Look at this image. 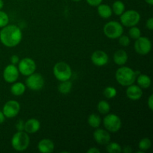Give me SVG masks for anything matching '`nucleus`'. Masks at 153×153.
Segmentation results:
<instances>
[{
    "label": "nucleus",
    "mask_w": 153,
    "mask_h": 153,
    "mask_svg": "<svg viewBox=\"0 0 153 153\" xmlns=\"http://www.w3.org/2000/svg\"><path fill=\"white\" fill-rule=\"evenodd\" d=\"M22 38V31L17 25H7L0 31V41L7 47H15L19 44Z\"/></svg>",
    "instance_id": "obj_1"
},
{
    "label": "nucleus",
    "mask_w": 153,
    "mask_h": 153,
    "mask_svg": "<svg viewBox=\"0 0 153 153\" xmlns=\"http://www.w3.org/2000/svg\"><path fill=\"white\" fill-rule=\"evenodd\" d=\"M115 78L118 83L122 86L128 87L132 85L136 81L137 76L131 68L122 66L116 72Z\"/></svg>",
    "instance_id": "obj_2"
},
{
    "label": "nucleus",
    "mask_w": 153,
    "mask_h": 153,
    "mask_svg": "<svg viewBox=\"0 0 153 153\" xmlns=\"http://www.w3.org/2000/svg\"><path fill=\"white\" fill-rule=\"evenodd\" d=\"M29 144L30 137L25 131H18L12 137L11 146L16 151L22 152L26 150Z\"/></svg>",
    "instance_id": "obj_3"
},
{
    "label": "nucleus",
    "mask_w": 153,
    "mask_h": 153,
    "mask_svg": "<svg viewBox=\"0 0 153 153\" xmlns=\"http://www.w3.org/2000/svg\"><path fill=\"white\" fill-rule=\"evenodd\" d=\"M53 73L55 77L60 82L70 80L73 74L70 66L64 61H60L55 64L53 67Z\"/></svg>",
    "instance_id": "obj_4"
},
{
    "label": "nucleus",
    "mask_w": 153,
    "mask_h": 153,
    "mask_svg": "<svg viewBox=\"0 0 153 153\" xmlns=\"http://www.w3.org/2000/svg\"><path fill=\"white\" fill-rule=\"evenodd\" d=\"M123 25L117 21H110L103 27L105 35L110 39H117L123 34Z\"/></svg>",
    "instance_id": "obj_5"
},
{
    "label": "nucleus",
    "mask_w": 153,
    "mask_h": 153,
    "mask_svg": "<svg viewBox=\"0 0 153 153\" xmlns=\"http://www.w3.org/2000/svg\"><path fill=\"white\" fill-rule=\"evenodd\" d=\"M140 20V15L134 10L124 11L120 15V22L126 27H132L137 25Z\"/></svg>",
    "instance_id": "obj_6"
},
{
    "label": "nucleus",
    "mask_w": 153,
    "mask_h": 153,
    "mask_svg": "<svg viewBox=\"0 0 153 153\" xmlns=\"http://www.w3.org/2000/svg\"><path fill=\"white\" fill-rule=\"evenodd\" d=\"M103 125L107 131L110 132H117L122 127V121L117 115L109 114L103 119Z\"/></svg>",
    "instance_id": "obj_7"
},
{
    "label": "nucleus",
    "mask_w": 153,
    "mask_h": 153,
    "mask_svg": "<svg viewBox=\"0 0 153 153\" xmlns=\"http://www.w3.org/2000/svg\"><path fill=\"white\" fill-rule=\"evenodd\" d=\"M27 77L28 78L25 80V85L31 91H40L44 86V78L40 73H34Z\"/></svg>",
    "instance_id": "obj_8"
},
{
    "label": "nucleus",
    "mask_w": 153,
    "mask_h": 153,
    "mask_svg": "<svg viewBox=\"0 0 153 153\" xmlns=\"http://www.w3.org/2000/svg\"><path fill=\"white\" fill-rule=\"evenodd\" d=\"M134 48L135 52L139 55H147L152 49V43L148 37L140 36L139 38L135 40Z\"/></svg>",
    "instance_id": "obj_9"
},
{
    "label": "nucleus",
    "mask_w": 153,
    "mask_h": 153,
    "mask_svg": "<svg viewBox=\"0 0 153 153\" xmlns=\"http://www.w3.org/2000/svg\"><path fill=\"white\" fill-rule=\"evenodd\" d=\"M18 70L22 75L25 76H28L35 72V61L30 58H22L18 63Z\"/></svg>",
    "instance_id": "obj_10"
},
{
    "label": "nucleus",
    "mask_w": 153,
    "mask_h": 153,
    "mask_svg": "<svg viewBox=\"0 0 153 153\" xmlns=\"http://www.w3.org/2000/svg\"><path fill=\"white\" fill-rule=\"evenodd\" d=\"M20 105L16 100L7 101L3 106L2 112L6 118H13L19 114Z\"/></svg>",
    "instance_id": "obj_11"
},
{
    "label": "nucleus",
    "mask_w": 153,
    "mask_h": 153,
    "mask_svg": "<svg viewBox=\"0 0 153 153\" xmlns=\"http://www.w3.org/2000/svg\"><path fill=\"white\" fill-rule=\"evenodd\" d=\"M19 72L16 66L13 64H9L3 71V78L6 82L13 84V82H16L19 77Z\"/></svg>",
    "instance_id": "obj_12"
},
{
    "label": "nucleus",
    "mask_w": 153,
    "mask_h": 153,
    "mask_svg": "<svg viewBox=\"0 0 153 153\" xmlns=\"http://www.w3.org/2000/svg\"><path fill=\"white\" fill-rule=\"evenodd\" d=\"M91 61L97 67H102L108 63V55L102 50H97L94 52L91 57Z\"/></svg>",
    "instance_id": "obj_13"
},
{
    "label": "nucleus",
    "mask_w": 153,
    "mask_h": 153,
    "mask_svg": "<svg viewBox=\"0 0 153 153\" xmlns=\"http://www.w3.org/2000/svg\"><path fill=\"white\" fill-rule=\"evenodd\" d=\"M94 138L97 143L101 145H106L111 141L109 131L102 128H97L94 132Z\"/></svg>",
    "instance_id": "obj_14"
},
{
    "label": "nucleus",
    "mask_w": 153,
    "mask_h": 153,
    "mask_svg": "<svg viewBox=\"0 0 153 153\" xmlns=\"http://www.w3.org/2000/svg\"><path fill=\"white\" fill-rule=\"evenodd\" d=\"M126 94L129 100L137 101V100H140L143 96V91L138 85L132 84V85L128 86Z\"/></svg>",
    "instance_id": "obj_15"
},
{
    "label": "nucleus",
    "mask_w": 153,
    "mask_h": 153,
    "mask_svg": "<svg viewBox=\"0 0 153 153\" xmlns=\"http://www.w3.org/2000/svg\"><path fill=\"white\" fill-rule=\"evenodd\" d=\"M37 149L42 153H51L55 149V144L50 139H42L37 144Z\"/></svg>",
    "instance_id": "obj_16"
},
{
    "label": "nucleus",
    "mask_w": 153,
    "mask_h": 153,
    "mask_svg": "<svg viewBox=\"0 0 153 153\" xmlns=\"http://www.w3.org/2000/svg\"><path fill=\"white\" fill-rule=\"evenodd\" d=\"M40 128V123L35 118H31L25 122L24 131L28 134H34L38 131Z\"/></svg>",
    "instance_id": "obj_17"
},
{
    "label": "nucleus",
    "mask_w": 153,
    "mask_h": 153,
    "mask_svg": "<svg viewBox=\"0 0 153 153\" xmlns=\"http://www.w3.org/2000/svg\"><path fill=\"white\" fill-rule=\"evenodd\" d=\"M128 54L123 49H119L116 51L114 55V61L117 65L123 66L128 61Z\"/></svg>",
    "instance_id": "obj_18"
},
{
    "label": "nucleus",
    "mask_w": 153,
    "mask_h": 153,
    "mask_svg": "<svg viewBox=\"0 0 153 153\" xmlns=\"http://www.w3.org/2000/svg\"><path fill=\"white\" fill-rule=\"evenodd\" d=\"M97 12L99 15L103 19H108L111 16L112 9L109 5L105 4H100L97 6Z\"/></svg>",
    "instance_id": "obj_19"
},
{
    "label": "nucleus",
    "mask_w": 153,
    "mask_h": 153,
    "mask_svg": "<svg viewBox=\"0 0 153 153\" xmlns=\"http://www.w3.org/2000/svg\"><path fill=\"white\" fill-rule=\"evenodd\" d=\"M137 80V85L140 87L141 89H146L150 87L152 82H151V79L149 76H148L146 74H141L137 76V78H136Z\"/></svg>",
    "instance_id": "obj_20"
},
{
    "label": "nucleus",
    "mask_w": 153,
    "mask_h": 153,
    "mask_svg": "<svg viewBox=\"0 0 153 153\" xmlns=\"http://www.w3.org/2000/svg\"><path fill=\"white\" fill-rule=\"evenodd\" d=\"M26 87L22 82H13L12 86L10 87V92L13 96L16 97H19L24 94L25 92Z\"/></svg>",
    "instance_id": "obj_21"
},
{
    "label": "nucleus",
    "mask_w": 153,
    "mask_h": 153,
    "mask_svg": "<svg viewBox=\"0 0 153 153\" xmlns=\"http://www.w3.org/2000/svg\"><path fill=\"white\" fill-rule=\"evenodd\" d=\"M112 11L117 15V16H120L124 11H125V4L122 1H115L113 3V5H112Z\"/></svg>",
    "instance_id": "obj_22"
},
{
    "label": "nucleus",
    "mask_w": 153,
    "mask_h": 153,
    "mask_svg": "<svg viewBox=\"0 0 153 153\" xmlns=\"http://www.w3.org/2000/svg\"><path fill=\"white\" fill-rule=\"evenodd\" d=\"M88 124L91 126L92 128H99L101 125V118L97 114H91L88 119Z\"/></svg>",
    "instance_id": "obj_23"
},
{
    "label": "nucleus",
    "mask_w": 153,
    "mask_h": 153,
    "mask_svg": "<svg viewBox=\"0 0 153 153\" xmlns=\"http://www.w3.org/2000/svg\"><path fill=\"white\" fill-rule=\"evenodd\" d=\"M72 88H73V84L69 80L64 81V82H61V83L58 86V91L61 94H67L71 91Z\"/></svg>",
    "instance_id": "obj_24"
},
{
    "label": "nucleus",
    "mask_w": 153,
    "mask_h": 153,
    "mask_svg": "<svg viewBox=\"0 0 153 153\" xmlns=\"http://www.w3.org/2000/svg\"><path fill=\"white\" fill-rule=\"evenodd\" d=\"M97 110L100 114H107L110 112L111 106L110 104L105 100H102L97 105Z\"/></svg>",
    "instance_id": "obj_25"
},
{
    "label": "nucleus",
    "mask_w": 153,
    "mask_h": 153,
    "mask_svg": "<svg viewBox=\"0 0 153 153\" xmlns=\"http://www.w3.org/2000/svg\"><path fill=\"white\" fill-rule=\"evenodd\" d=\"M106 146V150L109 153H120L123 151L122 147L116 142H109Z\"/></svg>",
    "instance_id": "obj_26"
},
{
    "label": "nucleus",
    "mask_w": 153,
    "mask_h": 153,
    "mask_svg": "<svg viewBox=\"0 0 153 153\" xmlns=\"http://www.w3.org/2000/svg\"><path fill=\"white\" fill-rule=\"evenodd\" d=\"M151 146H152V141H151L150 139L147 138V137L141 139L138 143L139 149L143 152L150 149Z\"/></svg>",
    "instance_id": "obj_27"
},
{
    "label": "nucleus",
    "mask_w": 153,
    "mask_h": 153,
    "mask_svg": "<svg viewBox=\"0 0 153 153\" xmlns=\"http://www.w3.org/2000/svg\"><path fill=\"white\" fill-rule=\"evenodd\" d=\"M117 94V91L115 88L114 87L108 86L107 88H105L103 91V95L105 97H106L107 99H113Z\"/></svg>",
    "instance_id": "obj_28"
},
{
    "label": "nucleus",
    "mask_w": 153,
    "mask_h": 153,
    "mask_svg": "<svg viewBox=\"0 0 153 153\" xmlns=\"http://www.w3.org/2000/svg\"><path fill=\"white\" fill-rule=\"evenodd\" d=\"M128 34H129L131 38L134 39V40H137V38H139L141 36V31L140 30V28L136 27V25H134V26L130 27Z\"/></svg>",
    "instance_id": "obj_29"
},
{
    "label": "nucleus",
    "mask_w": 153,
    "mask_h": 153,
    "mask_svg": "<svg viewBox=\"0 0 153 153\" xmlns=\"http://www.w3.org/2000/svg\"><path fill=\"white\" fill-rule=\"evenodd\" d=\"M9 16L4 11L0 10V28H3L8 24Z\"/></svg>",
    "instance_id": "obj_30"
},
{
    "label": "nucleus",
    "mask_w": 153,
    "mask_h": 153,
    "mask_svg": "<svg viewBox=\"0 0 153 153\" xmlns=\"http://www.w3.org/2000/svg\"><path fill=\"white\" fill-rule=\"evenodd\" d=\"M118 38H119V43L122 46L127 47V46L130 44V38L128 36L122 34V35H121L120 37H118Z\"/></svg>",
    "instance_id": "obj_31"
},
{
    "label": "nucleus",
    "mask_w": 153,
    "mask_h": 153,
    "mask_svg": "<svg viewBox=\"0 0 153 153\" xmlns=\"http://www.w3.org/2000/svg\"><path fill=\"white\" fill-rule=\"evenodd\" d=\"M16 128L17 131H24V128H25V122L22 120H19L17 121L16 124Z\"/></svg>",
    "instance_id": "obj_32"
},
{
    "label": "nucleus",
    "mask_w": 153,
    "mask_h": 153,
    "mask_svg": "<svg viewBox=\"0 0 153 153\" xmlns=\"http://www.w3.org/2000/svg\"><path fill=\"white\" fill-rule=\"evenodd\" d=\"M87 2L93 7H97L99 4H100L102 1V0H86Z\"/></svg>",
    "instance_id": "obj_33"
},
{
    "label": "nucleus",
    "mask_w": 153,
    "mask_h": 153,
    "mask_svg": "<svg viewBox=\"0 0 153 153\" xmlns=\"http://www.w3.org/2000/svg\"><path fill=\"white\" fill-rule=\"evenodd\" d=\"M10 63H11V64H13V65H16V64H18V63L19 62V57L17 56V55H12L11 57H10Z\"/></svg>",
    "instance_id": "obj_34"
},
{
    "label": "nucleus",
    "mask_w": 153,
    "mask_h": 153,
    "mask_svg": "<svg viewBox=\"0 0 153 153\" xmlns=\"http://www.w3.org/2000/svg\"><path fill=\"white\" fill-rule=\"evenodd\" d=\"M146 27L147 28V29L152 31L153 29V18H149V19H147L146 22Z\"/></svg>",
    "instance_id": "obj_35"
},
{
    "label": "nucleus",
    "mask_w": 153,
    "mask_h": 153,
    "mask_svg": "<svg viewBox=\"0 0 153 153\" xmlns=\"http://www.w3.org/2000/svg\"><path fill=\"white\" fill-rule=\"evenodd\" d=\"M147 105L151 111L153 110V95L152 94L149 96V99H148Z\"/></svg>",
    "instance_id": "obj_36"
},
{
    "label": "nucleus",
    "mask_w": 153,
    "mask_h": 153,
    "mask_svg": "<svg viewBox=\"0 0 153 153\" xmlns=\"http://www.w3.org/2000/svg\"><path fill=\"white\" fill-rule=\"evenodd\" d=\"M88 153H100V150L97 147H91L88 150Z\"/></svg>",
    "instance_id": "obj_37"
},
{
    "label": "nucleus",
    "mask_w": 153,
    "mask_h": 153,
    "mask_svg": "<svg viewBox=\"0 0 153 153\" xmlns=\"http://www.w3.org/2000/svg\"><path fill=\"white\" fill-rule=\"evenodd\" d=\"M5 116L4 115V114H3L2 111H0V124H2L4 122V120H5Z\"/></svg>",
    "instance_id": "obj_38"
},
{
    "label": "nucleus",
    "mask_w": 153,
    "mask_h": 153,
    "mask_svg": "<svg viewBox=\"0 0 153 153\" xmlns=\"http://www.w3.org/2000/svg\"><path fill=\"white\" fill-rule=\"evenodd\" d=\"M123 152L126 153H131L132 151H131V149L130 146H126L123 149Z\"/></svg>",
    "instance_id": "obj_39"
},
{
    "label": "nucleus",
    "mask_w": 153,
    "mask_h": 153,
    "mask_svg": "<svg viewBox=\"0 0 153 153\" xmlns=\"http://www.w3.org/2000/svg\"><path fill=\"white\" fill-rule=\"evenodd\" d=\"M145 1H146L147 4H149V5H152L153 4V0H145Z\"/></svg>",
    "instance_id": "obj_40"
},
{
    "label": "nucleus",
    "mask_w": 153,
    "mask_h": 153,
    "mask_svg": "<svg viewBox=\"0 0 153 153\" xmlns=\"http://www.w3.org/2000/svg\"><path fill=\"white\" fill-rule=\"evenodd\" d=\"M3 7H4V1L3 0H0V10H1Z\"/></svg>",
    "instance_id": "obj_41"
},
{
    "label": "nucleus",
    "mask_w": 153,
    "mask_h": 153,
    "mask_svg": "<svg viewBox=\"0 0 153 153\" xmlns=\"http://www.w3.org/2000/svg\"><path fill=\"white\" fill-rule=\"evenodd\" d=\"M73 1H81V0H73Z\"/></svg>",
    "instance_id": "obj_42"
}]
</instances>
